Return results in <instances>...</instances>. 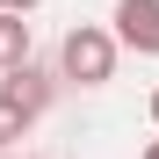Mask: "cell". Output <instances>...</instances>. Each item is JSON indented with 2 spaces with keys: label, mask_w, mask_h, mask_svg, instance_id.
Listing matches in <instances>:
<instances>
[{
  "label": "cell",
  "mask_w": 159,
  "mask_h": 159,
  "mask_svg": "<svg viewBox=\"0 0 159 159\" xmlns=\"http://www.w3.org/2000/svg\"><path fill=\"white\" fill-rule=\"evenodd\" d=\"M152 123H159V87H152Z\"/></svg>",
  "instance_id": "obj_8"
},
{
  "label": "cell",
  "mask_w": 159,
  "mask_h": 159,
  "mask_svg": "<svg viewBox=\"0 0 159 159\" xmlns=\"http://www.w3.org/2000/svg\"><path fill=\"white\" fill-rule=\"evenodd\" d=\"M51 94H58V72H43L36 58L22 65V72H7V80H0V101H7V109H22L29 123H43V109H51Z\"/></svg>",
  "instance_id": "obj_2"
},
{
  "label": "cell",
  "mask_w": 159,
  "mask_h": 159,
  "mask_svg": "<svg viewBox=\"0 0 159 159\" xmlns=\"http://www.w3.org/2000/svg\"><path fill=\"white\" fill-rule=\"evenodd\" d=\"M138 159H159V138H145V152H138Z\"/></svg>",
  "instance_id": "obj_7"
},
{
  "label": "cell",
  "mask_w": 159,
  "mask_h": 159,
  "mask_svg": "<svg viewBox=\"0 0 159 159\" xmlns=\"http://www.w3.org/2000/svg\"><path fill=\"white\" fill-rule=\"evenodd\" d=\"M29 116H22V109H7V101H0V145H22V138H29Z\"/></svg>",
  "instance_id": "obj_5"
},
{
  "label": "cell",
  "mask_w": 159,
  "mask_h": 159,
  "mask_svg": "<svg viewBox=\"0 0 159 159\" xmlns=\"http://www.w3.org/2000/svg\"><path fill=\"white\" fill-rule=\"evenodd\" d=\"M29 51H36V36H29V15H0V80L29 65Z\"/></svg>",
  "instance_id": "obj_4"
},
{
  "label": "cell",
  "mask_w": 159,
  "mask_h": 159,
  "mask_svg": "<svg viewBox=\"0 0 159 159\" xmlns=\"http://www.w3.org/2000/svg\"><path fill=\"white\" fill-rule=\"evenodd\" d=\"M116 36L123 51H138V58H159V0H116Z\"/></svg>",
  "instance_id": "obj_3"
},
{
  "label": "cell",
  "mask_w": 159,
  "mask_h": 159,
  "mask_svg": "<svg viewBox=\"0 0 159 159\" xmlns=\"http://www.w3.org/2000/svg\"><path fill=\"white\" fill-rule=\"evenodd\" d=\"M43 0H0V15H36Z\"/></svg>",
  "instance_id": "obj_6"
},
{
  "label": "cell",
  "mask_w": 159,
  "mask_h": 159,
  "mask_svg": "<svg viewBox=\"0 0 159 159\" xmlns=\"http://www.w3.org/2000/svg\"><path fill=\"white\" fill-rule=\"evenodd\" d=\"M116 58H123V36L116 29L72 22L65 43H58V80H72V87H109V80H116Z\"/></svg>",
  "instance_id": "obj_1"
}]
</instances>
